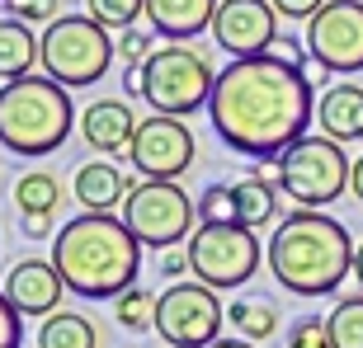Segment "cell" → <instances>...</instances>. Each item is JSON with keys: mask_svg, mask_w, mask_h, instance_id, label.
<instances>
[{"mask_svg": "<svg viewBox=\"0 0 363 348\" xmlns=\"http://www.w3.org/2000/svg\"><path fill=\"white\" fill-rule=\"evenodd\" d=\"M213 132L250 161H279L311 127V81L307 66H288L279 57H241L217 71L208 99Z\"/></svg>", "mask_w": 363, "mask_h": 348, "instance_id": "1", "label": "cell"}, {"mask_svg": "<svg viewBox=\"0 0 363 348\" xmlns=\"http://www.w3.org/2000/svg\"><path fill=\"white\" fill-rule=\"evenodd\" d=\"M52 264L67 282V292L85 301H118L128 287H137L142 273V240L128 221L113 212H81L76 221L57 231Z\"/></svg>", "mask_w": 363, "mask_h": 348, "instance_id": "2", "label": "cell"}, {"mask_svg": "<svg viewBox=\"0 0 363 348\" xmlns=\"http://www.w3.org/2000/svg\"><path fill=\"white\" fill-rule=\"evenodd\" d=\"M354 250L345 221L316 212V207H297L274 226V240L264 250L269 273L283 292L293 296H330L340 292V282L350 278Z\"/></svg>", "mask_w": 363, "mask_h": 348, "instance_id": "3", "label": "cell"}, {"mask_svg": "<svg viewBox=\"0 0 363 348\" xmlns=\"http://www.w3.org/2000/svg\"><path fill=\"white\" fill-rule=\"evenodd\" d=\"M76 104L67 85L52 76H24V81L0 85V146L14 156H52L67 146L76 127Z\"/></svg>", "mask_w": 363, "mask_h": 348, "instance_id": "4", "label": "cell"}, {"mask_svg": "<svg viewBox=\"0 0 363 348\" xmlns=\"http://www.w3.org/2000/svg\"><path fill=\"white\" fill-rule=\"evenodd\" d=\"M213 85H217V71L208 62V52L189 47V42H161L137 66V94L151 104V113H170V118L208 108Z\"/></svg>", "mask_w": 363, "mask_h": 348, "instance_id": "5", "label": "cell"}, {"mask_svg": "<svg viewBox=\"0 0 363 348\" xmlns=\"http://www.w3.org/2000/svg\"><path fill=\"white\" fill-rule=\"evenodd\" d=\"M113 33L104 24H94L90 14H62L38 33V66L43 76H52L57 85L67 90H81V85L104 81L108 66H113Z\"/></svg>", "mask_w": 363, "mask_h": 348, "instance_id": "6", "label": "cell"}, {"mask_svg": "<svg viewBox=\"0 0 363 348\" xmlns=\"http://www.w3.org/2000/svg\"><path fill=\"white\" fill-rule=\"evenodd\" d=\"M350 151L330 141V137H297L293 146L274 161V184L297 202V207H316L335 202L350 188Z\"/></svg>", "mask_w": 363, "mask_h": 348, "instance_id": "7", "label": "cell"}, {"mask_svg": "<svg viewBox=\"0 0 363 348\" xmlns=\"http://www.w3.org/2000/svg\"><path fill=\"white\" fill-rule=\"evenodd\" d=\"M189 255V273L213 287V292H227V287H245L259 268V240L250 226H199L184 240Z\"/></svg>", "mask_w": 363, "mask_h": 348, "instance_id": "8", "label": "cell"}, {"mask_svg": "<svg viewBox=\"0 0 363 348\" xmlns=\"http://www.w3.org/2000/svg\"><path fill=\"white\" fill-rule=\"evenodd\" d=\"M194 202L175 179H142L123 202V221L142 245L151 250H175L194 236Z\"/></svg>", "mask_w": 363, "mask_h": 348, "instance_id": "9", "label": "cell"}, {"mask_svg": "<svg viewBox=\"0 0 363 348\" xmlns=\"http://www.w3.org/2000/svg\"><path fill=\"white\" fill-rule=\"evenodd\" d=\"M227 320V306L217 301L213 287L194 282H170L156 296V335L170 348H208Z\"/></svg>", "mask_w": 363, "mask_h": 348, "instance_id": "10", "label": "cell"}, {"mask_svg": "<svg viewBox=\"0 0 363 348\" xmlns=\"http://www.w3.org/2000/svg\"><path fill=\"white\" fill-rule=\"evenodd\" d=\"M302 42L321 71H335V76L363 71V5L359 0H325V10L311 14Z\"/></svg>", "mask_w": 363, "mask_h": 348, "instance_id": "11", "label": "cell"}, {"mask_svg": "<svg viewBox=\"0 0 363 348\" xmlns=\"http://www.w3.org/2000/svg\"><path fill=\"white\" fill-rule=\"evenodd\" d=\"M128 161L142 179H179V174L194 170V132L184 127V118L151 113V118L137 122Z\"/></svg>", "mask_w": 363, "mask_h": 348, "instance_id": "12", "label": "cell"}, {"mask_svg": "<svg viewBox=\"0 0 363 348\" xmlns=\"http://www.w3.org/2000/svg\"><path fill=\"white\" fill-rule=\"evenodd\" d=\"M213 38L231 62L264 57L279 42V10L269 0H222L213 14Z\"/></svg>", "mask_w": 363, "mask_h": 348, "instance_id": "13", "label": "cell"}, {"mask_svg": "<svg viewBox=\"0 0 363 348\" xmlns=\"http://www.w3.org/2000/svg\"><path fill=\"white\" fill-rule=\"evenodd\" d=\"M5 296L14 301L19 315H33V320H48L57 315L62 296H67V282L57 273L52 259H19L5 278Z\"/></svg>", "mask_w": 363, "mask_h": 348, "instance_id": "14", "label": "cell"}, {"mask_svg": "<svg viewBox=\"0 0 363 348\" xmlns=\"http://www.w3.org/2000/svg\"><path fill=\"white\" fill-rule=\"evenodd\" d=\"M81 137L85 146L104 151V156H128L137 137V113L128 99H94L81 113Z\"/></svg>", "mask_w": 363, "mask_h": 348, "instance_id": "15", "label": "cell"}, {"mask_svg": "<svg viewBox=\"0 0 363 348\" xmlns=\"http://www.w3.org/2000/svg\"><path fill=\"white\" fill-rule=\"evenodd\" d=\"M222 0H147V24L156 38L189 42L203 28H213V14Z\"/></svg>", "mask_w": 363, "mask_h": 348, "instance_id": "16", "label": "cell"}, {"mask_svg": "<svg viewBox=\"0 0 363 348\" xmlns=\"http://www.w3.org/2000/svg\"><path fill=\"white\" fill-rule=\"evenodd\" d=\"M137 188L133 174H123L113 161H85L76 170V202H81L85 212H113L118 202H128V193Z\"/></svg>", "mask_w": 363, "mask_h": 348, "instance_id": "17", "label": "cell"}, {"mask_svg": "<svg viewBox=\"0 0 363 348\" xmlns=\"http://www.w3.org/2000/svg\"><path fill=\"white\" fill-rule=\"evenodd\" d=\"M316 122L321 137L330 141H363V85H330L316 104Z\"/></svg>", "mask_w": 363, "mask_h": 348, "instance_id": "18", "label": "cell"}, {"mask_svg": "<svg viewBox=\"0 0 363 348\" xmlns=\"http://www.w3.org/2000/svg\"><path fill=\"white\" fill-rule=\"evenodd\" d=\"M33 66H38V33L24 19L5 14L0 19V81H24L33 76Z\"/></svg>", "mask_w": 363, "mask_h": 348, "instance_id": "19", "label": "cell"}, {"mask_svg": "<svg viewBox=\"0 0 363 348\" xmlns=\"http://www.w3.org/2000/svg\"><path fill=\"white\" fill-rule=\"evenodd\" d=\"M231 193H236V207H241V226H250V231L269 226L274 212H279V188H274V179H264V174L236 179Z\"/></svg>", "mask_w": 363, "mask_h": 348, "instance_id": "20", "label": "cell"}, {"mask_svg": "<svg viewBox=\"0 0 363 348\" xmlns=\"http://www.w3.org/2000/svg\"><path fill=\"white\" fill-rule=\"evenodd\" d=\"M38 348H99V330L81 311H57L38 325Z\"/></svg>", "mask_w": 363, "mask_h": 348, "instance_id": "21", "label": "cell"}, {"mask_svg": "<svg viewBox=\"0 0 363 348\" xmlns=\"http://www.w3.org/2000/svg\"><path fill=\"white\" fill-rule=\"evenodd\" d=\"M57 202H62V188L48 170H28L19 184H14V207L19 216H33V212H57Z\"/></svg>", "mask_w": 363, "mask_h": 348, "instance_id": "22", "label": "cell"}, {"mask_svg": "<svg viewBox=\"0 0 363 348\" xmlns=\"http://www.w3.org/2000/svg\"><path fill=\"white\" fill-rule=\"evenodd\" d=\"M227 320L236 325V335L241 339H269L274 330H279V311H274V301H231L227 306Z\"/></svg>", "mask_w": 363, "mask_h": 348, "instance_id": "23", "label": "cell"}, {"mask_svg": "<svg viewBox=\"0 0 363 348\" xmlns=\"http://www.w3.org/2000/svg\"><path fill=\"white\" fill-rule=\"evenodd\" d=\"M325 330L335 348H363V292L335 301V311L325 315Z\"/></svg>", "mask_w": 363, "mask_h": 348, "instance_id": "24", "label": "cell"}, {"mask_svg": "<svg viewBox=\"0 0 363 348\" xmlns=\"http://www.w3.org/2000/svg\"><path fill=\"white\" fill-rule=\"evenodd\" d=\"M113 315H118V325L133 330V335L156 330V292H147V287H128V292L113 301Z\"/></svg>", "mask_w": 363, "mask_h": 348, "instance_id": "25", "label": "cell"}, {"mask_svg": "<svg viewBox=\"0 0 363 348\" xmlns=\"http://www.w3.org/2000/svg\"><path fill=\"white\" fill-rule=\"evenodd\" d=\"M85 14L108 33H123V28H137V19L147 14V0H85Z\"/></svg>", "mask_w": 363, "mask_h": 348, "instance_id": "26", "label": "cell"}, {"mask_svg": "<svg viewBox=\"0 0 363 348\" xmlns=\"http://www.w3.org/2000/svg\"><path fill=\"white\" fill-rule=\"evenodd\" d=\"M199 226H241V207L231 184H213L199 198Z\"/></svg>", "mask_w": 363, "mask_h": 348, "instance_id": "27", "label": "cell"}, {"mask_svg": "<svg viewBox=\"0 0 363 348\" xmlns=\"http://www.w3.org/2000/svg\"><path fill=\"white\" fill-rule=\"evenodd\" d=\"M156 33H142V28H123L118 38H113V47H118V57H123V66H142V62H147L151 52H156Z\"/></svg>", "mask_w": 363, "mask_h": 348, "instance_id": "28", "label": "cell"}, {"mask_svg": "<svg viewBox=\"0 0 363 348\" xmlns=\"http://www.w3.org/2000/svg\"><path fill=\"white\" fill-rule=\"evenodd\" d=\"M283 348H335L330 344V330H325V320H316V315H302V320H293V330H288V344Z\"/></svg>", "mask_w": 363, "mask_h": 348, "instance_id": "29", "label": "cell"}, {"mask_svg": "<svg viewBox=\"0 0 363 348\" xmlns=\"http://www.w3.org/2000/svg\"><path fill=\"white\" fill-rule=\"evenodd\" d=\"M62 0H5V10L14 14V19H24V24H52V19H62V10H57Z\"/></svg>", "mask_w": 363, "mask_h": 348, "instance_id": "30", "label": "cell"}, {"mask_svg": "<svg viewBox=\"0 0 363 348\" xmlns=\"http://www.w3.org/2000/svg\"><path fill=\"white\" fill-rule=\"evenodd\" d=\"M19 311H14V301L5 296V287H0V348H19L24 344V330H19Z\"/></svg>", "mask_w": 363, "mask_h": 348, "instance_id": "31", "label": "cell"}, {"mask_svg": "<svg viewBox=\"0 0 363 348\" xmlns=\"http://www.w3.org/2000/svg\"><path fill=\"white\" fill-rule=\"evenodd\" d=\"M279 19H297V24H311V14L325 10V0H269Z\"/></svg>", "mask_w": 363, "mask_h": 348, "instance_id": "32", "label": "cell"}, {"mask_svg": "<svg viewBox=\"0 0 363 348\" xmlns=\"http://www.w3.org/2000/svg\"><path fill=\"white\" fill-rule=\"evenodd\" d=\"M269 57H279V62H288V66H307V62H311L307 42H302V38H283V33H279V42L269 47Z\"/></svg>", "mask_w": 363, "mask_h": 348, "instance_id": "33", "label": "cell"}, {"mask_svg": "<svg viewBox=\"0 0 363 348\" xmlns=\"http://www.w3.org/2000/svg\"><path fill=\"white\" fill-rule=\"evenodd\" d=\"M161 273H165V278H175V282H179V273H189V255L179 250V245L161 255Z\"/></svg>", "mask_w": 363, "mask_h": 348, "instance_id": "34", "label": "cell"}, {"mask_svg": "<svg viewBox=\"0 0 363 348\" xmlns=\"http://www.w3.org/2000/svg\"><path fill=\"white\" fill-rule=\"evenodd\" d=\"M52 231V212H33V216H24V236L28 240H43Z\"/></svg>", "mask_w": 363, "mask_h": 348, "instance_id": "35", "label": "cell"}, {"mask_svg": "<svg viewBox=\"0 0 363 348\" xmlns=\"http://www.w3.org/2000/svg\"><path fill=\"white\" fill-rule=\"evenodd\" d=\"M350 193H354V198L363 202V156L354 161V174H350Z\"/></svg>", "mask_w": 363, "mask_h": 348, "instance_id": "36", "label": "cell"}, {"mask_svg": "<svg viewBox=\"0 0 363 348\" xmlns=\"http://www.w3.org/2000/svg\"><path fill=\"white\" fill-rule=\"evenodd\" d=\"M208 348H255V344H250V339H213Z\"/></svg>", "mask_w": 363, "mask_h": 348, "instance_id": "37", "label": "cell"}, {"mask_svg": "<svg viewBox=\"0 0 363 348\" xmlns=\"http://www.w3.org/2000/svg\"><path fill=\"white\" fill-rule=\"evenodd\" d=\"M354 278H359V287H363V245L354 250Z\"/></svg>", "mask_w": 363, "mask_h": 348, "instance_id": "38", "label": "cell"}, {"mask_svg": "<svg viewBox=\"0 0 363 348\" xmlns=\"http://www.w3.org/2000/svg\"><path fill=\"white\" fill-rule=\"evenodd\" d=\"M161 348H170V344H161Z\"/></svg>", "mask_w": 363, "mask_h": 348, "instance_id": "39", "label": "cell"}, {"mask_svg": "<svg viewBox=\"0 0 363 348\" xmlns=\"http://www.w3.org/2000/svg\"><path fill=\"white\" fill-rule=\"evenodd\" d=\"M359 5H363V0H359Z\"/></svg>", "mask_w": 363, "mask_h": 348, "instance_id": "40", "label": "cell"}]
</instances>
